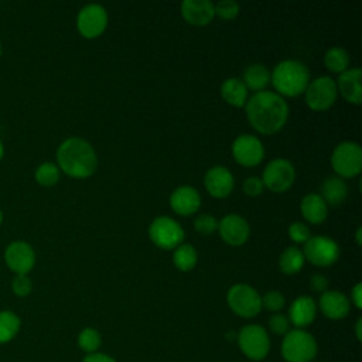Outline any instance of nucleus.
Wrapping results in <instances>:
<instances>
[{
  "label": "nucleus",
  "mask_w": 362,
  "mask_h": 362,
  "mask_svg": "<svg viewBox=\"0 0 362 362\" xmlns=\"http://www.w3.org/2000/svg\"><path fill=\"white\" fill-rule=\"evenodd\" d=\"M245 110L252 127L262 134L277 133L288 117V106L283 96L270 90L256 92L250 96Z\"/></svg>",
  "instance_id": "1"
},
{
  "label": "nucleus",
  "mask_w": 362,
  "mask_h": 362,
  "mask_svg": "<svg viewBox=\"0 0 362 362\" xmlns=\"http://www.w3.org/2000/svg\"><path fill=\"white\" fill-rule=\"evenodd\" d=\"M321 313L329 320H342L351 310L349 298L338 290H325L318 301Z\"/></svg>",
  "instance_id": "19"
},
{
  "label": "nucleus",
  "mask_w": 362,
  "mask_h": 362,
  "mask_svg": "<svg viewBox=\"0 0 362 362\" xmlns=\"http://www.w3.org/2000/svg\"><path fill=\"white\" fill-rule=\"evenodd\" d=\"M242 82L255 93L262 92L270 83V71L262 64H252L243 71Z\"/></svg>",
  "instance_id": "24"
},
{
  "label": "nucleus",
  "mask_w": 362,
  "mask_h": 362,
  "mask_svg": "<svg viewBox=\"0 0 362 362\" xmlns=\"http://www.w3.org/2000/svg\"><path fill=\"white\" fill-rule=\"evenodd\" d=\"M300 211L303 218L310 223H322L328 215V205L320 194L311 192L303 197L300 202Z\"/></svg>",
  "instance_id": "22"
},
{
  "label": "nucleus",
  "mask_w": 362,
  "mask_h": 362,
  "mask_svg": "<svg viewBox=\"0 0 362 362\" xmlns=\"http://www.w3.org/2000/svg\"><path fill=\"white\" fill-rule=\"evenodd\" d=\"M100 344H102V337L99 331L95 328H90V327L83 328L78 335V345L83 352L93 354L99 349Z\"/></svg>",
  "instance_id": "31"
},
{
  "label": "nucleus",
  "mask_w": 362,
  "mask_h": 362,
  "mask_svg": "<svg viewBox=\"0 0 362 362\" xmlns=\"http://www.w3.org/2000/svg\"><path fill=\"white\" fill-rule=\"evenodd\" d=\"M304 255L298 247L288 246L284 249L279 257V269L284 274H296L298 273L304 266Z\"/></svg>",
  "instance_id": "26"
},
{
  "label": "nucleus",
  "mask_w": 362,
  "mask_h": 362,
  "mask_svg": "<svg viewBox=\"0 0 362 362\" xmlns=\"http://www.w3.org/2000/svg\"><path fill=\"white\" fill-rule=\"evenodd\" d=\"M286 304V298L284 296L277 291V290H272V291H267L263 297H262V308L264 307L266 310L269 311H273V313H277L280 311Z\"/></svg>",
  "instance_id": "34"
},
{
  "label": "nucleus",
  "mask_w": 362,
  "mask_h": 362,
  "mask_svg": "<svg viewBox=\"0 0 362 362\" xmlns=\"http://www.w3.org/2000/svg\"><path fill=\"white\" fill-rule=\"evenodd\" d=\"M107 25V13L100 4H86L76 16V28L85 38L99 37Z\"/></svg>",
  "instance_id": "12"
},
{
  "label": "nucleus",
  "mask_w": 362,
  "mask_h": 362,
  "mask_svg": "<svg viewBox=\"0 0 362 362\" xmlns=\"http://www.w3.org/2000/svg\"><path fill=\"white\" fill-rule=\"evenodd\" d=\"M3 156H4V146H3V143H1V140H0V161H1Z\"/></svg>",
  "instance_id": "44"
},
{
  "label": "nucleus",
  "mask_w": 362,
  "mask_h": 362,
  "mask_svg": "<svg viewBox=\"0 0 362 362\" xmlns=\"http://www.w3.org/2000/svg\"><path fill=\"white\" fill-rule=\"evenodd\" d=\"M348 195V187L345 181L339 177H329L325 178L321 185V197L328 205H339L345 201Z\"/></svg>",
  "instance_id": "25"
},
{
  "label": "nucleus",
  "mask_w": 362,
  "mask_h": 362,
  "mask_svg": "<svg viewBox=\"0 0 362 362\" xmlns=\"http://www.w3.org/2000/svg\"><path fill=\"white\" fill-rule=\"evenodd\" d=\"M304 259H307L311 264L318 267H328L334 264L339 257V246L329 236L317 235L311 236L303 247Z\"/></svg>",
  "instance_id": "9"
},
{
  "label": "nucleus",
  "mask_w": 362,
  "mask_h": 362,
  "mask_svg": "<svg viewBox=\"0 0 362 362\" xmlns=\"http://www.w3.org/2000/svg\"><path fill=\"white\" fill-rule=\"evenodd\" d=\"M269 329L274 334V335H286L290 331V321L287 318V315L276 313L273 314L269 321H267Z\"/></svg>",
  "instance_id": "36"
},
{
  "label": "nucleus",
  "mask_w": 362,
  "mask_h": 362,
  "mask_svg": "<svg viewBox=\"0 0 362 362\" xmlns=\"http://www.w3.org/2000/svg\"><path fill=\"white\" fill-rule=\"evenodd\" d=\"M280 351L286 362H311L318 352V345L310 332L296 328L283 337Z\"/></svg>",
  "instance_id": "4"
},
{
  "label": "nucleus",
  "mask_w": 362,
  "mask_h": 362,
  "mask_svg": "<svg viewBox=\"0 0 362 362\" xmlns=\"http://www.w3.org/2000/svg\"><path fill=\"white\" fill-rule=\"evenodd\" d=\"M270 82L280 96H298L310 83V71L300 61L284 59L274 66Z\"/></svg>",
  "instance_id": "3"
},
{
  "label": "nucleus",
  "mask_w": 362,
  "mask_h": 362,
  "mask_svg": "<svg viewBox=\"0 0 362 362\" xmlns=\"http://www.w3.org/2000/svg\"><path fill=\"white\" fill-rule=\"evenodd\" d=\"M148 236L157 247L171 250L182 243L185 233L175 219L170 216H157L148 226Z\"/></svg>",
  "instance_id": "8"
},
{
  "label": "nucleus",
  "mask_w": 362,
  "mask_h": 362,
  "mask_svg": "<svg viewBox=\"0 0 362 362\" xmlns=\"http://www.w3.org/2000/svg\"><path fill=\"white\" fill-rule=\"evenodd\" d=\"M59 175H61V171H59L58 165L51 161H45V163L40 164L34 173L35 181L42 187L55 185L59 181Z\"/></svg>",
  "instance_id": "30"
},
{
  "label": "nucleus",
  "mask_w": 362,
  "mask_h": 362,
  "mask_svg": "<svg viewBox=\"0 0 362 362\" xmlns=\"http://www.w3.org/2000/svg\"><path fill=\"white\" fill-rule=\"evenodd\" d=\"M232 156L238 164L243 167H255L263 160L264 147L256 136L240 134L232 144Z\"/></svg>",
  "instance_id": "13"
},
{
  "label": "nucleus",
  "mask_w": 362,
  "mask_h": 362,
  "mask_svg": "<svg viewBox=\"0 0 362 362\" xmlns=\"http://www.w3.org/2000/svg\"><path fill=\"white\" fill-rule=\"evenodd\" d=\"M288 236L296 243H305L311 238V232L305 223L293 222L288 226Z\"/></svg>",
  "instance_id": "37"
},
{
  "label": "nucleus",
  "mask_w": 362,
  "mask_h": 362,
  "mask_svg": "<svg viewBox=\"0 0 362 362\" xmlns=\"http://www.w3.org/2000/svg\"><path fill=\"white\" fill-rule=\"evenodd\" d=\"M229 308L242 318H253L262 310L260 294L249 284H233L226 294Z\"/></svg>",
  "instance_id": "6"
},
{
  "label": "nucleus",
  "mask_w": 362,
  "mask_h": 362,
  "mask_svg": "<svg viewBox=\"0 0 362 362\" xmlns=\"http://www.w3.org/2000/svg\"><path fill=\"white\" fill-rule=\"evenodd\" d=\"M233 184L232 173L223 165L211 167L204 177V185L206 191L215 198L228 197L233 189Z\"/></svg>",
  "instance_id": "16"
},
{
  "label": "nucleus",
  "mask_w": 362,
  "mask_h": 362,
  "mask_svg": "<svg viewBox=\"0 0 362 362\" xmlns=\"http://www.w3.org/2000/svg\"><path fill=\"white\" fill-rule=\"evenodd\" d=\"M305 103L315 112H324L329 109L337 100V85L329 76H318L311 81L305 88Z\"/></svg>",
  "instance_id": "10"
},
{
  "label": "nucleus",
  "mask_w": 362,
  "mask_h": 362,
  "mask_svg": "<svg viewBox=\"0 0 362 362\" xmlns=\"http://www.w3.org/2000/svg\"><path fill=\"white\" fill-rule=\"evenodd\" d=\"M236 339L243 355L252 361H263L270 351V338L262 325H245L238 332Z\"/></svg>",
  "instance_id": "7"
},
{
  "label": "nucleus",
  "mask_w": 362,
  "mask_h": 362,
  "mask_svg": "<svg viewBox=\"0 0 362 362\" xmlns=\"http://www.w3.org/2000/svg\"><path fill=\"white\" fill-rule=\"evenodd\" d=\"M4 263L14 274H28L35 264V252L30 243L14 240L4 250Z\"/></svg>",
  "instance_id": "14"
},
{
  "label": "nucleus",
  "mask_w": 362,
  "mask_h": 362,
  "mask_svg": "<svg viewBox=\"0 0 362 362\" xmlns=\"http://www.w3.org/2000/svg\"><path fill=\"white\" fill-rule=\"evenodd\" d=\"M362 71L359 68H348L345 72L339 74L338 81L335 82L337 90L341 96L354 105H361L362 102Z\"/></svg>",
  "instance_id": "20"
},
{
  "label": "nucleus",
  "mask_w": 362,
  "mask_h": 362,
  "mask_svg": "<svg viewBox=\"0 0 362 362\" xmlns=\"http://www.w3.org/2000/svg\"><path fill=\"white\" fill-rule=\"evenodd\" d=\"M331 165L339 178H352L362 170V148L355 141H342L331 154Z\"/></svg>",
  "instance_id": "5"
},
{
  "label": "nucleus",
  "mask_w": 362,
  "mask_h": 362,
  "mask_svg": "<svg viewBox=\"0 0 362 362\" xmlns=\"http://www.w3.org/2000/svg\"><path fill=\"white\" fill-rule=\"evenodd\" d=\"M21 321L20 317L10 311V310H1L0 311V344L10 342L20 331Z\"/></svg>",
  "instance_id": "27"
},
{
  "label": "nucleus",
  "mask_w": 362,
  "mask_h": 362,
  "mask_svg": "<svg viewBox=\"0 0 362 362\" xmlns=\"http://www.w3.org/2000/svg\"><path fill=\"white\" fill-rule=\"evenodd\" d=\"M239 4L232 0H222L214 4L215 14L222 20H233L239 14Z\"/></svg>",
  "instance_id": "32"
},
{
  "label": "nucleus",
  "mask_w": 362,
  "mask_h": 362,
  "mask_svg": "<svg viewBox=\"0 0 362 362\" xmlns=\"http://www.w3.org/2000/svg\"><path fill=\"white\" fill-rule=\"evenodd\" d=\"M361 232H362V229H361V226L356 229V235H355V240H356V245L358 246H361L362 245V238H361Z\"/></svg>",
  "instance_id": "43"
},
{
  "label": "nucleus",
  "mask_w": 362,
  "mask_h": 362,
  "mask_svg": "<svg viewBox=\"0 0 362 362\" xmlns=\"http://www.w3.org/2000/svg\"><path fill=\"white\" fill-rule=\"evenodd\" d=\"M355 335H356L358 341L362 339V318H358V320H356V324H355Z\"/></svg>",
  "instance_id": "42"
},
{
  "label": "nucleus",
  "mask_w": 362,
  "mask_h": 362,
  "mask_svg": "<svg viewBox=\"0 0 362 362\" xmlns=\"http://www.w3.org/2000/svg\"><path fill=\"white\" fill-rule=\"evenodd\" d=\"M317 315V304L310 296L297 297L288 308V321L298 329L308 327Z\"/></svg>",
  "instance_id": "21"
},
{
  "label": "nucleus",
  "mask_w": 362,
  "mask_h": 362,
  "mask_svg": "<svg viewBox=\"0 0 362 362\" xmlns=\"http://www.w3.org/2000/svg\"><path fill=\"white\" fill-rule=\"evenodd\" d=\"M194 228L201 235H211L218 229V221L211 214H201L195 218Z\"/></svg>",
  "instance_id": "33"
},
{
  "label": "nucleus",
  "mask_w": 362,
  "mask_h": 362,
  "mask_svg": "<svg viewBox=\"0 0 362 362\" xmlns=\"http://www.w3.org/2000/svg\"><path fill=\"white\" fill-rule=\"evenodd\" d=\"M57 165L72 178H88L98 167V157L90 143L81 137H69L57 150Z\"/></svg>",
  "instance_id": "2"
},
{
  "label": "nucleus",
  "mask_w": 362,
  "mask_h": 362,
  "mask_svg": "<svg viewBox=\"0 0 362 362\" xmlns=\"http://www.w3.org/2000/svg\"><path fill=\"white\" fill-rule=\"evenodd\" d=\"M310 287L313 291H317V293H324L328 287V279L324 276V274H313L311 279H310Z\"/></svg>",
  "instance_id": "39"
},
{
  "label": "nucleus",
  "mask_w": 362,
  "mask_h": 362,
  "mask_svg": "<svg viewBox=\"0 0 362 362\" xmlns=\"http://www.w3.org/2000/svg\"><path fill=\"white\" fill-rule=\"evenodd\" d=\"M351 301L354 303V305L361 310L362 308V284L356 283L351 291Z\"/></svg>",
  "instance_id": "41"
},
{
  "label": "nucleus",
  "mask_w": 362,
  "mask_h": 362,
  "mask_svg": "<svg viewBox=\"0 0 362 362\" xmlns=\"http://www.w3.org/2000/svg\"><path fill=\"white\" fill-rule=\"evenodd\" d=\"M218 230L223 242L230 246L243 245L250 235L249 223L238 214H229L218 222Z\"/></svg>",
  "instance_id": "15"
},
{
  "label": "nucleus",
  "mask_w": 362,
  "mask_h": 362,
  "mask_svg": "<svg viewBox=\"0 0 362 362\" xmlns=\"http://www.w3.org/2000/svg\"><path fill=\"white\" fill-rule=\"evenodd\" d=\"M181 16L191 25H208L215 17L214 3L209 0H184L181 3Z\"/></svg>",
  "instance_id": "17"
},
{
  "label": "nucleus",
  "mask_w": 362,
  "mask_h": 362,
  "mask_svg": "<svg viewBox=\"0 0 362 362\" xmlns=\"http://www.w3.org/2000/svg\"><path fill=\"white\" fill-rule=\"evenodd\" d=\"M221 95L226 103L235 107H243L247 102V88L238 78H229L223 81L221 86Z\"/></svg>",
  "instance_id": "23"
},
{
  "label": "nucleus",
  "mask_w": 362,
  "mask_h": 362,
  "mask_svg": "<svg viewBox=\"0 0 362 362\" xmlns=\"http://www.w3.org/2000/svg\"><path fill=\"white\" fill-rule=\"evenodd\" d=\"M82 362H116L110 355L103 354V352H93V354H88Z\"/></svg>",
  "instance_id": "40"
},
{
  "label": "nucleus",
  "mask_w": 362,
  "mask_h": 362,
  "mask_svg": "<svg viewBox=\"0 0 362 362\" xmlns=\"http://www.w3.org/2000/svg\"><path fill=\"white\" fill-rule=\"evenodd\" d=\"M324 64L329 71L337 72V74H342L349 66V55L344 48L332 47L325 52Z\"/></svg>",
  "instance_id": "29"
},
{
  "label": "nucleus",
  "mask_w": 362,
  "mask_h": 362,
  "mask_svg": "<svg viewBox=\"0 0 362 362\" xmlns=\"http://www.w3.org/2000/svg\"><path fill=\"white\" fill-rule=\"evenodd\" d=\"M197 260H198V255H197V250L192 245L181 243L180 246H177L174 249L173 262H174V266L178 270L188 272V270L194 269L195 264H197Z\"/></svg>",
  "instance_id": "28"
},
{
  "label": "nucleus",
  "mask_w": 362,
  "mask_h": 362,
  "mask_svg": "<svg viewBox=\"0 0 362 362\" xmlns=\"http://www.w3.org/2000/svg\"><path fill=\"white\" fill-rule=\"evenodd\" d=\"M242 188H243V192H245L246 195H249V197H257V195H260V194L263 192L264 185H263V182H262V180H260L259 177L252 175V177L245 178V181H243V184H242Z\"/></svg>",
  "instance_id": "38"
},
{
  "label": "nucleus",
  "mask_w": 362,
  "mask_h": 362,
  "mask_svg": "<svg viewBox=\"0 0 362 362\" xmlns=\"http://www.w3.org/2000/svg\"><path fill=\"white\" fill-rule=\"evenodd\" d=\"M1 52H3V49H1V45H0V57H1Z\"/></svg>",
  "instance_id": "46"
},
{
  "label": "nucleus",
  "mask_w": 362,
  "mask_h": 362,
  "mask_svg": "<svg viewBox=\"0 0 362 362\" xmlns=\"http://www.w3.org/2000/svg\"><path fill=\"white\" fill-rule=\"evenodd\" d=\"M11 291L17 297H27L33 291V281L28 274H16L11 280Z\"/></svg>",
  "instance_id": "35"
},
{
  "label": "nucleus",
  "mask_w": 362,
  "mask_h": 362,
  "mask_svg": "<svg viewBox=\"0 0 362 362\" xmlns=\"http://www.w3.org/2000/svg\"><path fill=\"white\" fill-rule=\"evenodd\" d=\"M201 197L199 192L189 185H181L175 188L170 195L171 209L182 216H189L199 209Z\"/></svg>",
  "instance_id": "18"
},
{
  "label": "nucleus",
  "mask_w": 362,
  "mask_h": 362,
  "mask_svg": "<svg viewBox=\"0 0 362 362\" xmlns=\"http://www.w3.org/2000/svg\"><path fill=\"white\" fill-rule=\"evenodd\" d=\"M263 185L273 192H286L296 180L294 165L286 158L272 160L263 170V177L260 178Z\"/></svg>",
  "instance_id": "11"
},
{
  "label": "nucleus",
  "mask_w": 362,
  "mask_h": 362,
  "mask_svg": "<svg viewBox=\"0 0 362 362\" xmlns=\"http://www.w3.org/2000/svg\"><path fill=\"white\" fill-rule=\"evenodd\" d=\"M3 223V212H1V209H0V225Z\"/></svg>",
  "instance_id": "45"
}]
</instances>
